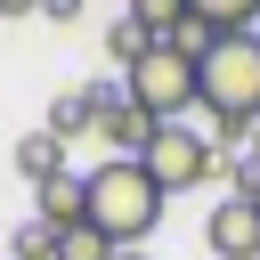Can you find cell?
<instances>
[{"mask_svg":"<svg viewBox=\"0 0 260 260\" xmlns=\"http://www.w3.org/2000/svg\"><path fill=\"white\" fill-rule=\"evenodd\" d=\"M195 106L211 122V154H244L260 122V32H219L195 57Z\"/></svg>","mask_w":260,"mask_h":260,"instance_id":"obj_1","label":"cell"},{"mask_svg":"<svg viewBox=\"0 0 260 260\" xmlns=\"http://www.w3.org/2000/svg\"><path fill=\"white\" fill-rule=\"evenodd\" d=\"M81 187H89L81 219H89V228H98L114 252H138V244L154 236L162 203H171V195H162V187H154L138 162H122V154H114V162H98V171H81Z\"/></svg>","mask_w":260,"mask_h":260,"instance_id":"obj_2","label":"cell"},{"mask_svg":"<svg viewBox=\"0 0 260 260\" xmlns=\"http://www.w3.org/2000/svg\"><path fill=\"white\" fill-rule=\"evenodd\" d=\"M122 89H130V106H138V114H146L154 130H162V122H187V114H195V65H187L179 49H162V41H154V49H146V57H138L130 73H122Z\"/></svg>","mask_w":260,"mask_h":260,"instance_id":"obj_3","label":"cell"},{"mask_svg":"<svg viewBox=\"0 0 260 260\" xmlns=\"http://www.w3.org/2000/svg\"><path fill=\"white\" fill-rule=\"evenodd\" d=\"M138 171H146L162 195H187V187H203V179L219 171V154H211V138H203V130H187V122H162V130L138 146Z\"/></svg>","mask_w":260,"mask_h":260,"instance_id":"obj_4","label":"cell"},{"mask_svg":"<svg viewBox=\"0 0 260 260\" xmlns=\"http://www.w3.org/2000/svg\"><path fill=\"white\" fill-rule=\"evenodd\" d=\"M89 89H98V130H89V138H106L122 162H138V146L154 138V122L130 106V89H122V81H89Z\"/></svg>","mask_w":260,"mask_h":260,"instance_id":"obj_5","label":"cell"},{"mask_svg":"<svg viewBox=\"0 0 260 260\" xmlns=\"http://www.w3.org/2000/svg\"><path fill=\"white\" fill-rule=\"evenodd\" d=\"M203 244H211L219 260H260V203L219 195V203H211V219H203Z\"/></svg>","mask_w":260,"mask_h":260,"instance_id":"obj_6","label":"cell"},{"mask_svg":"<svg viewBox=\"0 0 260 260\" xmlns=\"http://www.w3.org/2000/svg\"><path fill=\"white\" fill-rule=\"evenodd\" d=\"M32 203H41V228H49V236H65V228H81V203H89V187H81V171H65V179L32 187Z\"/></svg>","mask_w":260,"mask_h":260,"instance_id":"obj_7","label":"cell"},{"mask_svg":"<svg viewBox=\"0 0 260 260\" xmlns=\"http://www.w3.org/2000/svg\"><path fill=\"white\" fill-rule=\"evenodd\" d=\"M41 130H49V138H65V146H73V138H89V130H98V89H65V98L49 106V122H41Z\"/></svg>","mask_w":260,"mask_h":260,"instance_id":"obj_8","label":"cell"},{"mask_svg":"<svg viewBox=\"0 0 260 260\" xmlns=\"http://www.w3.org/2000/svg\"><path fill=\"white\" fill-rule=\"evenodd\" d=\"M16 171H24L32 187L65 179V138H49V130H24V138H16Z\"/></svg>","mask_w":260,"mask_h":260,"instance_id":"obj_9","label":"cell"},{"mask_svg":"<svg viewBox=\"0 0 260 260\" xmlns=\"http://www.w3.org/2000/svg\"><path fill=\"white\" fill-rule=\"evenodd\" d=\"M187 16L219 41V32H252V16H260V0H187Z\"/></svg>","mask_w":260,"mask_h":260,"instance_id":"obj_10","label":"cell"},{"mask_svg":"<svg viewBox=\"0 0 260 260\" xmlns=\"http://www.w3.org/2000/svg\"><path fill=\"white\" fill-rule=\"evenodd\" d=\"M130 24H138L146 41H171V32L187 24V0H130Z\"/></svg>","mask_w":260,"mask_h":260,"instance_id":"obj_11","label":"cell"},{"mask_svg":"<svg viewBox=\"0 0 260 260\" xmlns=\"http://www.w3.org/2000/svg\"><path fill=\"white\" fill-rule=\"evenodd\" d=\"M146 49H154V41H146V32H138V24H130V16H114V24H106V57H114V65H122V73H130V65H138V57H146Z\"/></svg>","mask_w":260,"mask_h":260,"instance_id":"obj_12","label":"cell"},{"mask_svg":"<svg viewBox=\"0 0 260 260\" xmlns=\"http://www.w3.org/2000/svg\"><path fill=\"white\" fill-rule=\"evenodd\" d=\"M57 260H114V244L81 219V228H65V236H57Z\"/></svg>","mask_w":260,"mask_h":260,"instance_id":"obj_13","label":"cell"},{"mask_svg":"<svg viewBox=\"0 0 260 260\" xmlns=\"http://www.w3.org/2000/svg\"><path fill=\"white\" fill-rule=\"evenodd\" d=\"M8 260H57V236H49L41 219H24V228H16V244H8Z\"/></svg>","mask_w":260,"mask_h":260,"instance_id":"obj_14","label":"cell"},{"mask_svg":"<svg viewBox=\"0 0 260 260\" xmlns=\"http://www.w3.org/2000/svg\"><path fill=\"white\" fill-rule=\"evenodd\" d=\"M228 187H236L244 203H260V162H252V154H228Z\"/></svg>","mask_w":260,"mask_h":260,"instance_id":"obj_15","label":"cell"},{"mask_svg":"<svg viewBox=\"0 0 260 260\" xmlns=\"http://www.w3.org/2000/svg\"><path fill=\"white\" fill-rule=\"evenodd\" d=\"M41 16H49V24H73V16H81V0H41Z\"/></svg>","mask_w":260,"mask_h":260,"instance_id":"obj_16","label":"cell"},{"mask_svg":"<svg viewBox=\"0 0 260 260\" xmlns=\"http://www.w3.org/2000/svg\"><path fill=\"white\" fill-rule=\"evenodd\" d=\"M32 8H41V0H0V16H32Z\"/></svg>","mask_w":260,"mask_h":260,"instance_id":"obj_17","label":"cell"},{"mask_svg":"<svg viewBox=\"0 0 260 260\" xmlns=\"http://www.w3.org/2000/svg\"><path fill=\"white\" fill-rule=\"evenodd\" d=\"M244 154H252V162H260V122H252V146H244Z\"/></svg>","mask_w":260,"mask_h":260,"instance_id":"obj_18","label":"cell"},{"mask_svg":"<svg viewBox=\"0 0 260 260\" xmlns=\"http://www.w3.org/2000/svg\"><path fill=\"white\" fill-rule=\"evenodd\" d=\"M114 260H146V252H114Z\"/></svg>","mask_w":260,"mask_h":260,"instance_id":"obj_19","label":"cell"}]
</instances>
